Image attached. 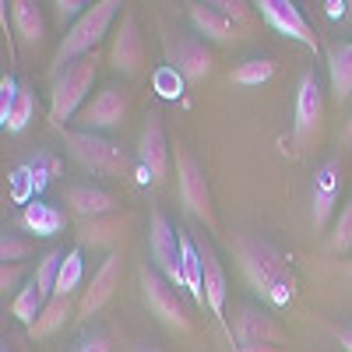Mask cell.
<instances>
[{
  "mask_svg": "<svg viewBox=\"0 0 352 352\" xmlns=\"http://www.w3.org/2000/svg\"><path fill=\"white\" fill-rule=\"evenodd\" d=\"M18 226L25 232H36L39 240H50V236H56V232H64L67 215H64V208H56V204H50V201H28L21 208V215H18Z\"/></svg>",
  "mask_w": 352,
  "mask_h": 352,
  "instance_id": "44dd1931",
  "label": "cell"
},
{
  "mask_svg": "<svg viewBox=\"0 0 352 352\" xmlns=\"http://www.w3.org/2000/svg\"><path fill=\"white\" fill-rule=\"evenodd\" d=\"M345 275H352V257L345 261Z\"/></svg>",
  "mask_w": 352,
  "mask_h": 352,
  "instance_id": "b9f144b4",
  "label": "cell"
},
{
  "mask_svg": "<svg viewBox=\"0 0 352 352\" xmlns=\"http://www.w3.org/2000/svg\"><path fill=\"white\" fill-rule=\"evenodd\" d=\"M32 116H36V92H32V85H21V92L11 106V116L4 120V131L8 134H21L28 124H32Z\"/></svg>",
  "mask_w": 352,
  "mask_h": 352,
  "instance_id": "83f0119b",
  "label": "cell"
},
{
  "mask_svg": "<svg viewBox=\"0 0 352 352\" xmlns=\"http://www.w3.org/2000/svg\"><path fill=\"white\" fill-rule=\"evenodd\" d=\"M18 92H21V85H18L14 78H8V74H4V81H0V124H4L8 116H11V106H14Z\"/></svg>",
  "mask_w": 352,
  "mask_h": 352,
  "instance_id": "836d02e7",
  "label": "cell"
},
{
  "mask_svg": "<svg viewBox=\"0 0 352 352\" xmlns=\"http://www.w3.org/2000/svg\"><path fill=\"white\" fill-rule=\"evenodd\" d=\"M275 71H278V64L272 56H254V60H243V64L232 67L229 81L240 85V88H257V85H268L275 78Z\"/></svg>",
  "mask_w": 352,
  "mask_h": 352,
  "instance_id": "484cf974",
  "label": "cell"
},
{
  "mask_svg": "<svg viewBox=\"0 0 352 352\" xmlns=\"http://www.w3.org/2000/svg\"><path fill=\"white\" fill-rule=\"evenodd\" d=\"M74 352H113V342H109V335H88L78 342Z\"/></svg>",
  "mask_w": 352,
  "mask_h": 352,
  "instance_id": "d590c367",
  "label": "cell"
},
{
  "mask_svg": "<svg viewBox=\"0 0 352 352\" xmlns=\"http://www.w3.org/2000/svg\"><path fill=\"white\" fill-rule=\"evenodd\" d=\"M232 352H282L278 345H236Z\"/></svg>",
  "mask_w": 352,
  "mask_h": 352,
  "instance_id": "74e56055",
  "label": "cell"
},
{
  "mask_svg": "<svg viewBox=\"0 0 352 352\" xmlns=\"http://www.w3.org/2000/svg\"><path fill=\"white\" fill-rule=\"evenodd\" d=\"M342 141H349V144H352V116H349V124H345V134H342Z\"/></svg>",
  "mask_w": 352,
  "mask_h": 352,
  "instance_id": "60d3db41",
  "label": "cell"
},
{
  "mask_svg": "<svg viewBox=\"0 0 352 352\" xmlns=\"http://www.w3.org/2000/svg\"><path fill=\"white\" fill-rule=\"evenodd\" d=\"M0 352H11V345H8V342H4V345H0Z\"/></svg>",
  "mask_w": 352,
  "mask_h": 352,
  "instance_id": "7bdbcfd3",
  "label": "cell"
},
{
  "mask_svg": "<svg viewBox=\"0 0 352 352\" xmlns=\"http://www.w3.org/2000/svg\"><path fill=\"white\" fill-rule=\"evenodd\" d=\"M131 215H102V219H81L78 222V243L81 247H120L127 240Z\"/></svg>",
  "mask_w": 352,
  "mask_h": 352,
  "instance_id": "d6986e66",
  "label": "cell"
},
{
  "mask_svg": "<svg viewBox=\"0 0 352 352\" xmlns=\"http://www.w3.org/2000/svg\"><path fill=\"white\" fill-rule=\"evenodd\" d=\"M148 257L152 268L176 289H184V254H180V229H176L166 212H152L148 219Z\"/></svg>",
  "mask_w": 352,
  "mask_h": 352,
  "instance_id": "30bf717a",
  "label": "cell"
},
{
  "mask_svg": "<svg viewBox=\"0 0 352 352\" xmlns=\"http://www.w3.org/2000/svg\"><path fill=\"white\" fill-rule=\"evenodd\" d=\"M131 106H134V92L127 85H106L85 102V109L74 116V124L78 131H92V134L116 131V127H124Z\"/></svg>",
  "mask_w": 352,
  "mask_h": 352,
  "instance_id": "9c48e42d",
  "label": "cell"
},
{
  "mask_svg": "<svg viewBox=\"0 0 352 352\" xmlns=\"http://www.w3.org/2000/svg\"><path fill=\"white\" fill-rule=\"evenodd\" d=\"M212 8L222 11L236 28H250V21H254V11H250V4H243V0H215Z\"/></svg>",
  "mask_w": 352,
  "mask_h": 352,
  "instance_id": "d6a6232c",
  "label": "cell"
},
{
  "mask_svg": "<svg viewBox=\"0 0 352 352\" xmlns=\"http://www.w3.org/2000/svg\"><path fill=\"white\" fill-rule=\"evenodd\" d=\"M328 247H331L335 254H349V250H352V201L338 212V219H335V226H331V236H328Z\"/></svg>",
  "mask_w": 352,
  "mask_h": 352,
  "instance_id": "4dcf8cb0",
  "label": "cell"
},
{
  "mask_svg": "<svg viewBox=\"0 0 352 352\" xmlns=\"http://www.w3.org/2000/svg\"><path fill=\"white\" fill-rule=\"evenodd\" d=\"M46 303H50V300L43 296V289H39L36 282H28V285L18 292V296L11 300V314L21 320L25 328H32L36 320H39V314H43V307H46Z\"/></svg>",
  "mask_w": 352,
  "mask_h": 352,
  "instance_id": "4316f807",
  "label": "cell"
},
{
  "mask_svg": "<svg viewBox=\"0 0 352 352\" xmlns=\"http://www.w3.org/2000/svg\"><path fill=\"white\" fill-rule=\"evenodd\" d=\"M324 113H328L324 88H320L314 71H303L296 88V120H292V144H296L300 155L317 148L320 138H324Z\"/></svg>",
  "mask_w": 352,
  "mask_h": 352,
  "instance_id": "8992f818",
  "label": "cell"
},
{
  "mask_svg": "<svg viewBox=\"0 0 352 352\" xmlns=\"http://www.w3.org/2000/svg\"><path fill=\"white\" fill-rule=\"evenodd\" d=\"M67 204H71V212L78 219H102V215L120 212V197L109 194L106 187H92V184L67 187Z\"/></svg>",
  "mask_w": 352,
  "mask_h": 352,
  "instance_id": "ac0fdd59",
  "label": "cell"
},
{
  "mask_svg": "<svg viewBox=\"0 0 352 352\" xmlns=\"http://www.w3.org/2000/svg\"><path fill=\"white\" fill-rule=\"evenodd\" d=\"M162 50H166L169 67L187 85H201L215 71V53L197 36H184V32H173V28H162Z\"/></svg>",
  "mask_w": 352,
  "mask_h": 352,
  "instance_id": "ba28073f",
  "label": "cell"
},
{
  "mask_svg": "<svg viewBox=\"0 0 352 352\" xmlns=\"http://www.w3.org/2000/svg\"><path fill=\"white\" fill-rule=\"evenodd\" d=\"M53 176H60V159L50 152H36V159H28L18 173H14V197L28 201V194L43 190Z\"/></svg>",
  "mask_w": 352,
  "mask_h": 352,
  "instance_id": "ffe728a7",
  "label": "cell"
},
{
  "mask_svg": "<svg viewBox=\"0 0 352 352\" xmlns=\"http://www.w3.org/2000/svg\"><path fill=\"white\" fill-rule=\"evenodd\" d=\"M338 342L345 345V352H352V331H342V335H338Z\"/></svg>",
  "mask_w": 352,
  "mask_h": 352,
  "instance_id": "f35d334b",
  "label": "cell"
},
{
  "mask_svg": "<svg viewBox=\"0 0 352 352\" xmlns=\"http://www.w3.org/2000/svg\"><path fill=\"white\" fill-rule=\"evenodd\" d=\"M120 272H124V261H120V254L113 250V254L99 264V272L92 275L88 289L81 292V300H78V317H96V314L116 296V289H120Z\"/></svg>",
  "mask_w": 352,
  "mask_h": 352,
  "instance_id": "9a60e30c",
  "label": "cell"
},
{
  "mask_svg": "<svg viewBox=\"0 0 352 352\" xmlns=\"http://www.w3.org/2000/svg\"><path fill=\"white\" fill-rule=\"evenodd\" d=\"M109 67L127 78H138L144 71V43H141V28L134 14L120 18V28H116L113 46H109Z\"/></svg>",
  "mask_w": 352,
  "mask_h": 352,
  "instance_id": "5bb4252c",
  "label": "cell"
},
{
  "mask_svg": "<svg viewBox=\"0 0 352 352\" xmlns=\"http://www.w3.org/2000/svg\"><path fill=\"white\" fill-rule=\"evenodd\" d=\"M229 331L236 345H285V328L261 307H240Z\"/></svg>",
  "mask_w": 352,
  "mask_h": 352,
  "instance_id": "4fadbf2b",
  "label": "cell"
},
{
  "mask_svg": "<svg viewBox=\"0 0 352 352\" xmlns=\"http://www.w3.org/2000/svg\"><path fill=\"white\" fill-rule=\"evenodd\" d=\"M257 14L268 21L278 36H285V39H296L300 46H307L310 53H320V39H317V32L310 28V21L303 18V11L292 4V0H257Z\"/></svg>",
  "mask_w": 352,
  "mask_h": 352,
  "instance_id": "7c38bea8",
  "label": "cell"
},
{
  "mask_svg": "<svg viewBox=\"0 0 352 352\" xmlns=\"http://www.w3.org/2000/svg\"><path fill=\"white\" fill-rule=\"evenodd\" d=\"M141 296H144V307L152 310V317H159L169 331H190L194 328V317H190L184 292L176 285H169L152 264L141 268Z\"/></svg>",
  "mask_w": 352,
  "mask_h": 352,
  "instance_id": "52a82bcc",
  "label": "cell"
},
{
  "mask_svg": "<svg viewBox=\"0 0 352 352\" xmlns=\"http://www.w3.org/2000/svg\"><path fill=\"white\" fill-rule=\"evenodd\" d=\"M131 352H162V349H159V345H134Z\"/></svg>",
  "mask_w": 352,
  "mask_h": 352,
  "instance_id": "ab89813d",
  "label": "cell"
},
{
  "mask_svg": "<svg viewBox=\"0 0 352 352\" xmlns=\"http://www.w3.org/2000/svg\"><path fill=\"white\" fill-rule=\"evenodd\" d=\"M116 14H120V4H116V0H102V4L88 8L67 28V36L60 39V46H56V53H53L56 74H60L64 67H71L74 60H81V56H92L96 53V46L106 39V32H109V25L116 21Z\"/></svg>",
  "mask_w": 352,
  "mask_h": 352,
  "instance_id": "277c9868",
  "label": "cell"
},
{
  "mask_svg": "<svg viewBox=\"0 0 352 352\" xmlns=\"http://www.w3.org/2000/svg\"><path fill=\"white\" fill-rule=\"evenodd\" d=\"M64 250H50V254H43V261L36 264V275H32V282L43 289V296L46 300H53V292H56V275H60V268H64Z\"/></svg>",
  "mask_w": 352,
  "mask_h": 352,
  "instance_id": "f1b7e54d",
  "label": "cell"
},
{
  "mask_svg": "<svg viewBox=\"0 0 352 352\" xmlns=\"http://www.w3.org/2000/svg\"><path fill=\"white\" fill-rule=\"evenodd\" d=\"M81 275H85V261H81V250H71L67 257H64V268H60V275H56V292L53 296H74L78 292V285H81Z\"/></svg>",
  "mask_w": 352,
  "mask_h": 352,
  "instance_id": "f546056e",
  "label": "cell"
},
{
  "mask_svg": "<svg viewBox=\"0 0 352 352\" xmlns=\"http://www.w3.org/2000/svg\"><path fill=\"white\" fill-rule=\"evenodd\" d=\"M64 144H67L71 159H74L81 169L96 173V176H106V180H120V176H127L131 166H134L131 152L124 148L120 141H113V138H106V134L64 131Z\"/></svg>",
  "mask_w": 352,
  "mask_h": 352,
  "instance_id": "3957f363",
  "label": "cell"
},
{
  "mask_svg": "<svg viewBox=\"0 0 352 352\" xmlns=\"http://www.w3.org/2000/svg\"><path fill=\"white\" fill-rule=\"evenodd\" d=\"M338 190H342V162L328 159L324 166L317 169V180H314V229H328L338 208Z\"/></svg>",
  "mask_w": 352,
  "mask_h": 352,
  "instance_id": "e0dca14e",
  "label": "cell"
},
{
  "mask_svg": "<svg viewBox=\"0 0 352 352\" xmlns=\"http://www.w3.org/2000/svg\"><path fill=\"white\" fill-rule=\"evenodd\" d=\"M56 14H60V18H81L85 14V4H81V0H56Z\"/></svg>",
  "mask_w": 352,
  "mask_h": 352,
  "instance_id": "8d00e7d4",
  "label": "cell"
},
{
  "mask_svg": "<svg viewBox=\"0 0 352 352\" xmlns=\"http://www.w3.org/2000/svg\"><path fill=\"white\" fill-rule=\"evenodd\" d=\"M229 247L247 285L268 307H289L296 300V272H292V261L282 247L257 236V232H232Z\"/></svg>",
  "mask_w": 352,
  "mask_h": 352,
  "instance_id": "6da1fadb",
  "label": "cell"
},
{
  "mask_svg": "<svg viewBox=\"0 0 352 352\" xmlns=\"http://www.w3.org/2000/svg\"><path fill=\"white\" fill-rule=\"evenodd\" d=\"M32 250H36V243L25 240V236H14V232H4V236H0V261L4 264H21Z\"/></svg>",
  "mask_w": 352,
  "mask_h": 352,
  "instance_id": "1f68e13d",
  "label": "cell"
},
{
  "mask_svg": "<svg viewBox=\"0 0 352 352\" xmlns=\"http://www.w3.org/2000/svg\"><path fill=\"white\" fill-rule=\"evenodd\" d=\"M96 78H99V53L81 56V60H74L71 67H64L60 74H56L53 92H50V124L56 131H67L64 124H71L85 109Z\"/></svg>",
  "mask_w": 352,
  "mask_h": 352,
  "instance_id": "7a4b0ae2",
  "label": "cell"
},
{
  "mask_svg": "<svg viewBox=\"0 0 352 352\" xmlns=\"http://www.w3.org/2000/svg\"><path fill=\"white\" fill-rule=\"evenodd\" d=\"M169 162H173V141L166 138L162 131V120L152 113L148 116V124L141 127L138 134V166H141V180L144 184H162L166 176H169Z\"/></svg>",
  "mask_w": 352,
  "mask_h": 352,
  "instance_id": "8fae6325",
  "label": "cell"
},
{
  "mask_svg": "<svg viewBox=\"0 0 352 352\" xmlns=\"http://www.w3.org/2000/svg\"><path fill=\"white\" fill-rule=\"evenodd\" d=\"M328 74H331V96L335 102L352 99V43H335L328 46Z\"/></svg>",
  "mask_w": 352,
  "mask_h": 352,
  "instance_id": "603a6c76",
  "label": "cell"
},
{
  "mask_svg": "<svg viewBox=\"0 0 352 352\" xmlns=\"http://www.w3.org/2000/svg\"><path fill=\"white\" fill-rule=\"evenodd\" d=\"M74 300H67V296H53L46 307H43V314H39V320H36V324L32 328H28V338H32V342H43V338H50V335H56V331H60L64 324H67V320L74 317Z\"/></svg>",
  "mask_w": 352,
  "mask_h": 352,
  "instance_id": "d4e9b609",
  "label": "cell"
},
{
  "mask_svg": "<svg viewBox=\"0 0 352 352\" xmlns=\"http://www.w3.org/2000/svg\"><path fill=\"white\" fill-rule=\"evenodd\" d=\"M21 275H25V264H0V289H4V296L8 292H14L18 296V282H21Z\"/></svg>",
  "mask_w": 352,
  "mask_h": 352,
  "instance_id": "e575fe53",
  "label": "cell"
},
{
  "mask_svg": "<svg viewBox=\"0 0 352 352\" xmlns=\"http://www.w3.org/2000/svg\"><path fill=\"white\" fill-rule=\"evenodd\" d=\"M173 155H176V187H180V201L184 208L204 226V229H219V215H215V197H212V184L204 166L190 155V148L184 141H173Z\"/></svg>",
  "mask_w": 352,
  "mask_h": 352,
  "instance_id": "5b68a950",
  "label": "cell"
},
{
  "mask_svg": "<svg viewBox=\"0 0 352 352\" xmlns=\"http://www.w3.org/2000/svg\"><path fill=\"white\" fill-rule=\"evenodd\" d=\"M11 18H14V32L25 46H39L46 39V18H43L39 4H32V0H14Z\"/></svg>",
  "mask_w": 352,
  "mask_h": 352,
  "instance_id": "cb8c5ba5",
  "label": "cell"
},
{
  "mask_svg": "<svg viewBox=\"0 0 352 352\" xmlns=\"http://www.w3.org/2000/svg\"><path fill=\"white\" fill-rule=\"evenodd\" d=\"M187 14H190V25L197 28L204 39H212V43H232L240 36V28L232 25L222 11H215L212 4H190Z\"/></svg>",
  "mask_w": 352,
  "mask_h": 352,
  "instance_id": "7402d4cb",
  "label": "cell"
},
{
  "mask_svg": "<svg viewBox=\"0 0 352 352\" xmlns=\"http://www.w3.org/2000/svg\"><path fill=\"white\" fill-rule=\"evenodd\" d=\"M197 243V254H201V268H204V307L212 310V317L215 320H222L226 324V296H229V282H226V268H222V261H219V254H215V247L208 243V240H194ZM226 331H229V324H226ZM229 342H232V335H229Z\"/></svg>",
  "mask_w": 352,
  "mask_h": 352,
  "instance_id": "2e32d148",
  "label": "cell"
}]
</instances>
